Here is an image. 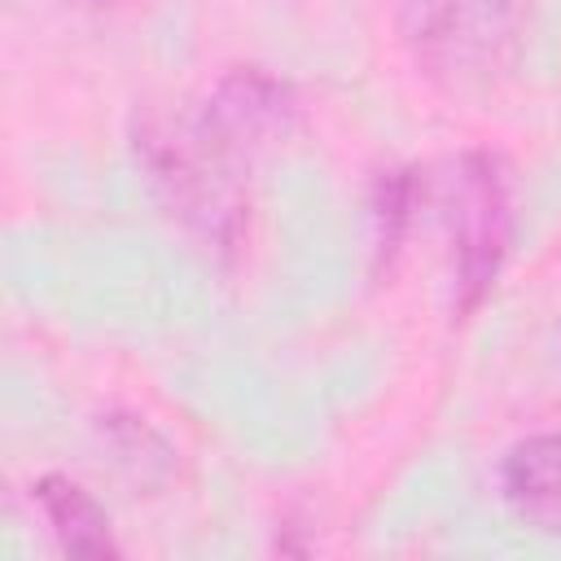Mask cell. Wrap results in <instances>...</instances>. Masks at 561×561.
Segmentation results:
<instances>
[{
    "label": "cell",
    "instance_id": "obj_1",
    "mask_svg": "<svg viewBox=\"0 0 561 561\" xmlns=\"http://www.w3.org/2000/svg\"><path fill=\"white\" fill-rule=\"evenodd\" d=\"M394 39L430 88L456 101H482L526 57L530 0H399Z\"/></svg>",
    "mask_w": 561,
    "mask_h": 561
},
{
    "label": "cell",
    "instance_id": "obj_2",
    "mask_svg": "<svg viewBox=\"0 0 561 561\" xmlns=\"http://www.w3.org/2000/svg\"><path fill=\"white\" fill-rule=\"evenodd\" d=\"M131 145H136V162L145 167L153 197L162 202L171 219H180L215 254L241 250L245 224H250V197H245L250 175L228 167L197 136L188 114L184 118L180 114L171 118L162 110L140 114Z\"/></svg>",
    "mask_w": 561,
    "mask_h": 561
},
{
    "label": "cell",
    "instance_id": "obj_3",
    "mask_svg": "<svg viewBox=\"0 0 561 561\" xmlns=\"http://www.w3.org/2000/svg\"><path fill=\"white\" fill-rule=\"evenodd\" d=\"M443 228L451 245V316L469 320L491 289L517 241L513 167L495 149H465L447 167Z\"/></svg>",
    "mask_w": 561,
    "mask_h": 561
},
{
    "label": "cell",
    "instance_id": "obj_4",
    "mask_svg": "<svg viewBox=\"0 0 561 561\" xmlns=\"http://www.w3.org/2000/svg\"><path fill=\"white\" fill-rule=\"evenodd\" d=\"M197 136L241 175L280 153L302 131V101L289 79L267 66H232L188 114Z\"/></svg>",
    "mask_w": 561,
    "mask_h": 561
},
{
    "label": "cell",
    "instance_id": "obj_5",
    "mask_svg": "<svg viewBox=\"0 0 561 561\" xmlns=\"http://www.w3.org/2000/svg\"><path fill=\"white\" fill-rule=\"evenodd\" d=\"M500 495L535 530L561 535V434H526L500 456Z\"/></svg>",
    "mask_w": 561,
    "mask_h": 561
},
{
    "label": "cell",
    "instance_id": "obj_6",
    "mask_svg": "<svg viewBox=\"0 0 561 561\" xmlns=\"http://www.w3.org/2000/svg\"><path fill=\"white\" fill-rule=\"evenodd\" d=\"M31 500L39 504L57 548L66 557H88V561H105V557H123V543L114 535V522L105 513V504L70 473H39L31 482Z\"/></svg>",
    "mask_w": 561,
    "mask_h": 561
},
{
    "label": "cell",
    "instance_id": "obj_7",
    "mask_svg": "<svg viewBox=\"0 0 561 561\" xmlns=\"http://www.w3.org/2000/svg\"><path fill=\"white\" fill-rule=\"evenodd\" d=\"M421 171L416 167H386L377 180H373V193H368V224H373V276H386L408 241V228H412V210H416V197L425 193V184L416 180Z\"/></svg>",
    "mask_w": 561,
    "mask_h": 561
}]
</instances>
